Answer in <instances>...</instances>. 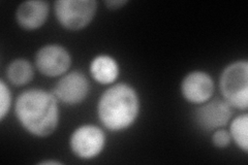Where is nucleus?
<instances>
[{
    "label": "nucleus",
    "mask_w": 248,
    "mask_h": 165,
    "mask_svg": "<svg viewBox=\"0 0 248 165\" xmlns=\"http://www.w3.org/2000/svg\"><path fill=\"white\" fill-rule=\"evenodd\" d=\"M58 100L52 92L31 88L19 94L15 102L16 118L29 135L48 137L56 131L60 121Z\"/></svg>",
    "instance_id": "obj_1"
},
{
    "label": "nucleus",
    "mask_w": 248,
    "mask_h": 165,
    "mask_svg": "<svg viewBox=\"0 0 248 165\" xmlns=\"http://www.w3.org/2000/svg\"><path fill=\"white\" fill-rule=\"evenodd\" d=\"M106 145L105 131L93 124H84L77 127L69 137L72 153L84 161L97 158L104 152Z\"/></svg>",
    "instance_id": "obj_5"
},
{
    "label": "nucleus",
    "mask_w": 248,
    "mask_h": 165,
    "mask_svg": "<svg viewBox=\"0 0 248 165\" xmlns=\"http://www.w3.org/2000/svg\"><path fill=\"white\" fill-rule=\"evenodd\" d=\"M193 121L205 132L224 128L232 118V107L223 99H210L193 111Z\"/></svg>",
    "instance_id": "obj_7"
},
{
    "label": "nucleus",
    "mask_w": 248,
    "mask_h": 165,
    "mask_svg": "<svg viewBox=\"0 0 248 165\" xmlns=\"http://www.w3.org/2000/svg\"><path fill=\"white\" fill-rule=\"evenodd\" d=\"M128 3V0H108L105 1V5L108 10H120L122 7L125 6Z\"/></svg>",
    "instance_id": "obj_16"
},
{
    "label": "nucleus",
    "mask_w": 248,
    "mask_h": 165,
    "mask_svg": "<svg viewBox=\"0 0 248 165\" xmlns=\"http://www.w3.org/2000/svg\"><path fill=\"white\" fill-rule=\"evenodd\" d=\"M50 5L44 0H29L22 2L16 11V21L26 31H34L45 25L48 20Z\"/></svg>",
    "instance_id": "obj_10"
},
{
    "label": "nucleus",
    "mask_w": 248,
    "mask_h": 165,
    "mask_svg": "<svg viewBox=\"0 0 248 165\" xmlns=\"http://www.w3.org/2000/svg\"><path fill=\"white\" fill-rule=\"evenodd\" d=\"M96 112L99 122L112 132L127 130L137 122L141 99L134 86L115 83L100 95Z\"/></svg>",
    "instance_id": "obj_2"
},
{
    "label": "nucleus",
    "mask_w": 248,
    "mask_h": 165,
    "mask_svg": "<svg viewBox=\"0 0 248 165\" xmlns=\"http://www.w3.org/2000/svg\"><path fill=\"white\" fill-rule=\"evenodd\" d=\"M222 99L232 107L247 112L248 108V62L237 60L224 67L219 77Z\"/></svg>",
    "instance_id": "obj_3"
},
{
    "label": "nucleus",
    "mask_w": 248,
    "mask_h": 165,
    "mask_svg": "<svg viewBox=\"0 0 248 165\" xmlns=\"http://www.w3.org/2000/svg\"><path fill=\"white\" fill-rule=\"evenodd\" d=\"M71 65V54L61 45H46L36 52L35 66L46 77H60L68 73Z\"/></svg>",
    "instance_id": "obj_8"
},
{
    "label": "nucleus",
    "mask_w": 248,
    "mask_h": 165,
    "mask_svg": "<svg viewBox=\"0 0 248 165\" xmlns=\"http://www.w3.org/2000/svg\"><path fill=\"white\" fill-rule=\"evenodd\" d=\"M230 135L232 141L244 154L248 153V114L244 112L235 118H232L230 122Z\"/></svg>",
    "instance_id": "obj_13"
},
{
    "label": "nucleus",
    "mask_w": 248,
    "mask_h": 165,
    "mask_svg": "<svg viewBox=\"0 0 248 165\" xmlns=\"http://www.w3.org/2000/svg\"><path fill=\"white\" fill-rule=\"evenodd\" d=\"M13 102L12 91L3 78L0 80V121H3L9 115Z\"/></svg>",
    "instance_id": "obj_14"
},
{
    "label": "nucleus",
    "mask_w": 248,
    "mask_h": 165,
    "mask_svg": "<svg viewBox=\"0 0 248 165\" xmlns=\"http://www.w3.org/2000/svg\"><path fill=\"white\" fill-rule=\"evenodd\" d=\"M211 141L215 148L226 149L232 143L230 132L226 128H219L211 132Z\"/></svg>",
    "instance_id": "obj_15"
},
{
    "label": "nucleus",
    "mask_w": 248,
    "mask_h": 165,
    "mask_svg": "<svg viewBox=\"0 0 248 165\" xmlns=\"http://www.w3.org/2000/svg\"><path fill=\"white\" fill-rule=\"evenodd\" d=\"M89 73L93 81L99 85L111 86L118 80L120 66L118 61L108 54H98L89 65Z\"/></svg>",
    "instance_id": "obj_11"
},
{
    "label": "nucleus",
    "mask_w": 248,
    "mask_h": 165,
    "mask_svg": "<svg viewBox=\"0 0 248 165\" xmlns=\"http://www.w3.org/2000/svg\"><path fill=\"white\" fill-rule=\"evenodd\" d=\"M6 78L11 84L17 87L29 84L34 77V69L32 64L26 59L17 58L7 65L5 70Z\"/></svg>",
    "instance_id": "obj_12"
},
{
    "label": "nucleus",
    "mask_w": 248,
    "mask_h": 165,
    "mask_svg": "<svg viewBox=\"0 0 248 165\" xmlns=\"http://www.w3.org/2000/svg\"><path fill=\"white\" fill-rule=\"evenodd\" d=\"M180 89L186 101L200 105L213 97L215 85L210 74L203 70H193L183 77Z\"/></svg>",
    "instance_id": "obj_9"
},
{
    "label": "nucleus",
    "mask_w": 248,
    "mask_h": 165,
    "mask_svg": "<svg viewBox=\"0 0 248 165\" xmlns=\"http://www.w3.org/2000/svg\"><path fill=\"white\" fill-rule=\"evenodd\" d=\"M38 164L41 165H60V164H63L61 161L59 160H53V159H46V160H43L41 162H38Z\"/></svg>",
    "instance_id": "obj_17"
},
{
    "label": "nucleus",
    "mask_w": 248,
    "mask_h": 165,
    "mask_svg": "<svg viewBox=\"0 0 248 165\" xmlns=\"http://www.w3.org/2000/svg\"><path fill=\"white\" fill-rule=\"evenodd\" d=\"M89 92V80L80 70H73L60 76L52 91L59 102L69 106L83 104Z\"/></svg>",
    "instance_id": "obj_6"
},
{
    "label": "nucleus",
    "mask_w": 248,
    "mask_h": 165,
    "mask_svg": "<svg viewBox=\"0 0 248 165\" xmlns=\"http://www.w3.org/2000/svg\"><path fill=\"white\" fill-rule=\"evenodd\" d=\"M95 0H58L54 3V13L61 27L69 31H79L89 26L95 18Z\"/></svg>",
    "instance_id": "obj_4"
}]
</instances>
